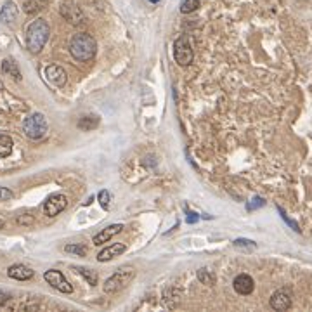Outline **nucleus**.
<instances>
[{"label":"nucleus","instance_id":"10","mask_svg":"<svg viewBox=\"0 0 312 312\" xmlns=\"http://www.w3.org/2000/svg\"><path fill=\"white\" fill-rule=\"evenodd\" d=\"M270 307L280 312L288 310L292 307V296L286 292H283V290H280V292L272 293V296H270Z\"/></svg>","mask_w":312,"mask_h":312},{"label":"nucleus","instance_id":"12","mask_svg":"<svg viewBox=\"0 0 312 312\" xmlns=\"http://www.w3.org/2000/svg\"><path fill=\"white\" fill-rule=\"evenodd\" d=\"M7 274H9V278L18 280V281H28L35 276V272H33L30 267L23 266V264H14V266H10L9 270H7Z\"/></svg>","mask_w":312,"mask_h":312},{"label":"nucleus","instance_id":"3","mask_svg":"<svg viewBox=\"0 0 312 312\" xmlns=\"http://www.w3.org/2000/svg\"><path fill=\"white\" fill-rule=\"evenodd\" d=\"M134 276H136V270H134L132 267H122V269H118L113 276L106 280V283L102 286L104 292L110 293V295H114V293L122 292V290H125L130 284Z\"/></svg>","mask_w":312,"mask_h":312},{"label":"nucleus","instance_id":"27","mask_svg":"<svg viewBox=\"0 0 312 312\" xmlns=\"http://www.w3.org/2000/svg\"><path fill=\"white\" fill-rule=\"evenodd\" d=\"M264 205H266L264 198H260V196H255V198L252 200L250 203H248V210H257V208H262Z\"/></svg>","mask_w":312,"mask_h":312},{"label":"nucleus","instance_id":"19","mask_svg":"<svg viewBox=\"0 0 312 312\" xmlns=\"http://www.w3.org/2000/svg\"><path fill=\"white\" fill-rule=\"evenodd\" d=\"M75 270L78 274H80L82 278H84L85 281H87L90 286H96L98 284V272L92 269H87V267H75Z\"/></svg>","mask_w":312,"mask_h":312},{"label":"nucleus","instance_id":"20","mask_svg":"<svg viewBox=\"0 0 312 312\" xmlns=\"http://www.w3.org/2000/svg\"><path fill=\"white\" fill-rule=\"evenodd\" d=\"M44 7H46V0H26L24 2V10L28 14L38 12V10H42Z\"/></svg>","mask_w":312,"mask_h":312},{"label":"nucleus","instance_id":"31","mask_svg":"<svg viewBox=\"0 0 312 312\" xmlns=\"http://www.w3.org/2000/svg\"><path fill=\"white\" fill-rule=\"evenodd\" d=\"M18 222H20V224H32L33 217H20L18 218Z\"/></svg>","mask_w":312,"mask_h":312},{"label":"nucleus","instance_id":"11","mask_svg":"<svg viewBox=\"0 0 312 312\" xmlns=\"http://www.w3.org/2000/svg\"><path fill=\"white\" fill-rule=\"evenodd\" d=\"M234 290H236L240 295H250L255 288V283L248 274H240V276L234 278Z\"/></svg>","mask_w":312,"mask_h":312},{"label":"nucleus","instance_id":"21","mask_svg":"<svg viewBox=\"0 0 312 312\" xmlns=\"http://www.w3.org/2000/svg\"><path fill=\"white\" fill-rule=\"evenodd\" d=\"M198 280L202 281L203 284L212 286V284H215V281H217V278H215V274L212 272V270L202 269V270H198Z\"/></svg>","mask_w":312,"mask_h":312},{"label":"nucleus","instance_id":"28","mask_svg":"<svg viewBox=\"0 0 312 312\" xmlns=\"http://www.w3.org/2000/svg\"><path fill=\"white\" fill-rule=\"evenodd\" d=\"M12 191L7 188H2L0 186V202H9V200H12Z\"/></svg>","mask_w":312,"mask_h":312},{"label":"nucleus","instance_id":"7","mask_svg":"<svg viewBox=\"0 0 312 312\" xmlns=\"http://www.w3.org/2000/svg\"><path fill=\"white\" fill-rule=\"evenodd\" d=\"M66 206H68V198H66L64 194L56 192V194H50L49 198H47V202L44 203V212H46L47 217H56V215L61 214Z\"/></svg>","mask_w":312,"mask_h":312},{"label":"nucleus","instance_id":"6","mask_svg":"<svg viewBox=\"0 0 312 312\" xmlns=\"http://www.w3.org/2000/svg\"><path fill=\"white\" fill-rule=\"evenodd\" d=\"M44 280L49 283L52 288H56L58 292L61 293H73V286L68 283V280L64 278V274L61 272V270H56V269H50V270H46V274H44Z\"/></svg>","mask_w":312,"mask_h":312},{"label":"nucleus","instance_id":"13","mask_svg":"<svg viewBox=\"0 0 312 312\" xmlns=\"http://www.w3.org/2000/svg\"><path fill=\"white\" fill-rule=\"evenodd\" d=\"M125 250H127V246H125L124 243L110 244V246H106L104 250L99 252L98 260H99V262H108V260H111L113 257H118V255H122Z\"/></svg>","mask_w":312,"mask_h":312},{"label":"nucleus","instance_id":"14","mask_svg":"<svg viewBox=\"0 0 312 312\" xmlns=\"http://www.w3.org/2000/svg\"><path fill=\"white\" fill-rule=\"evenodd\" d=\"M122 229H124V226H122V224L108 226V228L102 229V231L99 234H96L92 241H94V244H98V246H99V244H102V243H108V241H110L113 236H116L118 232H122Z\"/></svg>","mask_w":312,"mask_h":312},{"label":"nucleus","instance_id":"4","mask_svg":"<svg viewBox=\"0 0 312 312\" xmlns=\"http://www.w3.org/2000/svg\"><path fill=\"white\" fill-rule=\"evenodd\" d=\"M47 128H49V125H47V120L42 113L30 114L23 124L24 136L32 140H38V139H42V137H46Z\"/></svg>","mask_w":312,"mask_h":312},{"label":"nucleus","instance_id":"29","mask_svg":"<svg viewBox=\"0 0 312 312\" xmlns=\"http://www.w3.org/2000/svg\"><path fill=\"white\" fill-rule=\"evenodd\" d=\"M198 218H200V215L194 214V212H189V214H188V222H189V224H194Z\"/></svg>","mask_w":312,"mask_h":312},{"label":"nucleus","instance_id":"23","mask_svg":"<svg viewBox=\"0 0 312 312\" xmlns=\"http://www.w3.org/2000/svg\"><path fill=\"white\" fill-rule=\"evenodd\" d=\"M64 252H68V254H75V255H78V257H84V255L87 254V248H85L84 244H66Z\"/></svg>","mask_w":312,"mask_h":312},{"label":"nucleus","instance_id":"1","mask_svg":"<svg viewBox=\"0 0 312 312\" xmlns=\"http://www.w3.org/2000/svg\"><path fill=\"white\" fill-rule=\"evenodd\" d=\"M50 28L46 20H35L26 30V47L32 54H38L49 40Z\"/></svg>","mask_w":312,"mask_h":312},{"label":"nucleus","instance_id":"8","mask_svg":"<svg viewBox=\"0 0 312 312\" xmlns=\"http://www.w3.org/2000/svg\"><path fill=\"white\" fill-rule=\"evenodd\" d=\"M46 78L50 82L52 85H56V87H64L66 82H68V75H66V72L58 64L47 66L46 68Z\"/></svg>","mask_w":312,"mask_h":312},{"label":"nucleus","instance_id":"26","mask_svg":"<svg viewBox=\"0 0 312 312\" xmlns=\"http://www.w3.org/2000/svg\"><path fill=\"white\" fill-rule=\"evenodd\" d=\"M98 198H99V203H101V206L104 208V210H108V208H110V202H111V194H110V191H106V189H102V191L98 194Z\"/></svg>","mask_w":312,"mask_h":312},{"label":"nucleus","instance_id":"32","mask_svg":"<svg viewBox=\"0 0 312 312\" xmlns=\"http://www.w3.org/2000/svg\"><path fill=\"white\" fill-rule=\"evenodd\" d=\"M4 228V220H0V229H2Z\"/></svg>","mask_w":312,"mask_h":312},{"label":"nucleus","instance_id":"22","mask_svg":"<svg viewBox=\"0 0 312 312\" xmlns=\"http://www.w3.org/2000/svg\"><path fill=\"white\" fill-rule=\"evenodd\" d=\"M200 7V0H184L180 6V12L182 14H191L194 10H198Z\"/></svg>","mask_w":312,"mask_h":312},{"label":"nucleus","instance_id":"17","mask_svg":"<svg viewBox=\"0 0 312 312\" xmlns=\"http://www.w3.org/2000/svg\"><path fill=\"white\" fill-rule=\"evenodd\" d=\"M12 139L6 134H0V158H7L12 153Z\"/></svg>","mask_w":312,"mask_h":312},{"label":"nucleus","instance_id":"5","mask_svg":"<svg viewBox=\"0 0 312 312\" xmlns=\"http://www.w3.org/2000/svg\"><path fill=\"white\" fill-rule=\"evenodd\" d=\"M174 58H176V61L180 66H189L192 62L194 54H192V47L188 36H179L176 40V44H174Z\"/></svg>","mask_w":312,"mask_h":312},{"label":"nucleus","instance_id":"24","mask_svg":"<svg viewBox=\"0 0 312 312\" xmlns=\"http://www.w3.org/2000/svg\"><path fill=\"white\" fill-rule=\"evenodd\" d=\"M234 246L236 248H244V250H255L257 248V243L252 240H244V238H240V240L234 241Z\"/></svg>","mask_w":312,"mask_h":312},{"label":"nucleus","instance_id":"2","mask_svg":"<svg viewBox=\"0 0 312 312\" xmlns=\"http://www.w3.org/2000/svg\"><path fill=\"white\" fill-rule=\"evenodd\" d=\"M98 44L88 33H76L70 42V52L76 61H90L96 56Z\"/></svg>","mask_w":312,"mask_h":312},{"label":"nucleus","instance_id":"25","mask_svg":"<svg viewBox=\"0 0 312 312\" xmlns=\"http://www.w3.org/2000/svg\"><path fill=\"white\" fill-rule=\"evenodd\" d=\"M278 212H280L281 218H283V220L286 222V224H288V226H290V228H292V229H293V231L300 232V226H298V224H296V222H295V220H292V218H290V217H288V215H286V212L283 210V208H281V206H278Z\"/></svg>","mask_w":312,"mask_h":312},{"label":"nucleus","instance_id":"18","mask_svg":"<svg viewBox=\"0 0 312 312\" xmlns=\"http://www.w3.org/2000/svg\"><path fill=\"white\" fill-rule=\"evenodd\" d=\"M99 125V118L96 114H90V116H82L78 120V128L80 130H94L98 128Z\"/></svg>","mask_w":312,"mask_h":312},{"label":"nucleus","instance_id":"30","mask_svg":"<svg viewBox=\"0 0 312 312\" xmlns=\"http://www.w3.org/2000/svg\"><path fill=\"white\" fill-rule=\"evenodd\" d=\"M10 300V295H7V293H2L0 292V306H4V304H7Z\"/></svg>","mask_w":312,"mask_h":312},{"label":"nucleus","instance_id":"16","mask_svg":"<svg viewBox=\"0 0 312 312\" xmlns=\"http://www.w3.org/2000/svg\"><path fill=\"white\" fill-rule=\"evenodd\" d=\"M2 72L6 73V75L12 76L14 80H21V72L12 59H6V61H2Z\"/></svg>","mask_w":312,"mask_h":312},{"label":"nucleus","instance_id":"33","mask_svg":"<svg viewBox=\"0 0 312 312\" xmlns=\"http://www.w3.org/2000/svg\"><path fill=\"white\" fill-rule=\"evenodd\" d=\"M151 2H160V0H151Z\"/></svg>","mask_w":312,"mask_h":312},{"label":"nucleus","instance_id":"9","mask_svg":"<svg viewBox=\"0 0 312 312\" xmlns=\"http://www.w3.org/2000/svg\"><path fill=\"white\" fill-rule=\"evenodd\" d=\"M61 14H62V18L72 24H82L85 20L84 12L78 9L75 4H64V6L61 7Z\"/></svg>","mask_w":312,"mask_h":312},{"label":"nucleus","instance_id":"15","mask_svg":"<svg viewBox=\"0 0 312 312\" xmlns=\"http://www.w3.org/2000/svg\"><path fill=\"white\" fill-rule=\"evenodd\" d=\"M16 18H18V6L12 2V0H9V2L4 4L2 10H0V20H2L6 24H10L16 21Z\"/></svg>","mask_w":312,"mask_h":312}]
</instances>
